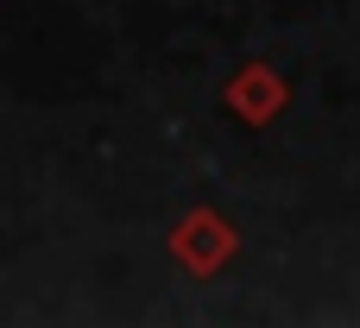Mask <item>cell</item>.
Segmentation results:
<instances>
[{
	"label": "cell",
	"mask_w": 360,
	"mask_h": 328,
	"mask_svg": "<svg viewBox=\"0 0 360 328\" xmlns=\"http://www.w3.org/2000/svg\"><path fill=\"white\" fill-rule=\"evenodd\" d=\"M177 253H184L190 265H215V259L228 253V234H221V221H215V215H196V221H184V228H177Z\"/></svg>",
	"instance_id": "1"
}]
</instances>
